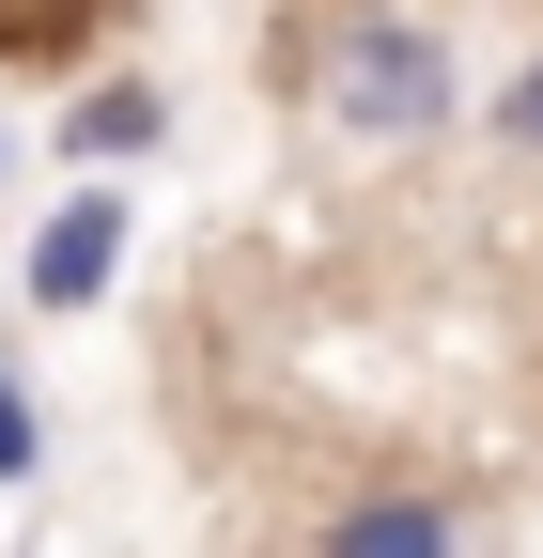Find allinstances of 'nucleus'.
Masks as SVG:
<instances>
[{"instance_id":"f257e3e1","label":"nucleus","mask_w":543,"mask_h":558,"mask_svg":"<svg viewBox=\"0 0 543 558\" xmlns=\"http://www.w3.org/2000/svg\"><path fill=\"white\" fill-rule=\"evenodd\" d=\"M280 94H311L358 140H435L466 78H450V32L420 16V0H311L295 47H280Z\"/></svg>"},{"instance_id":"f03ea898","label":"nucleus","mask_w":543,"mask_h":558,"mask_svg":"<svg viewBox=\"0 0 543 558\" xmlns=\"http://www.w3.org/2000/svg\"><path fill=\"white\" fill-rule=\"evenodd\" d=\"M109 279H124V186L94 171V186H62V202H47V233H32V264H16V295H32V311H94Z\"/></svg>"},{"instance_id":"7ed1b4c3","label":"nucleus","mask_w":543,"mask_h":558,"mask_svg":"<svg viewBox=\"0 0 543 558\" xmlns=\"http://www.w3.org/2000/svg\"><path fill=\"white\" fill-rule=\"evenodd\" d=\"M311 558H466V512L388 481V497H342V512H326V527H311Z\"/></svg>"},{"instance_id":"20e7f679","label":"nucleus","mask_w":543,"mask_h":558,"mask_svg":"<svg viewBox=\"0 0 543 558\" xmlns=\"http://www.w3.org/2000/svg\"><path fill=\"white\" fill-rule=\"evenodd\" d=\"M156 140H171V94L156 78H94L79 109H62V156H94V171L109 156H156Z\"/></svg>"},{"instance_id":"39448f33","label":"nucleus","mask_w":543,"mask_h":558,"mask_svg":"<svg viewBox=\"0 0 543 558\" xmlns=\"http://www.w3.org/2000/svg\"><path fill=\"white\" fill-rule=\"evenodd\" d=\"M32 465H47V418H32V373L0 357V481H32Z\"/></svg>"},{"instance_id":"423d86ee","label":"nucleus","mask_w":543,"mask_h":558,"mask_svg":"<svg viewBox=\"0 0 543 558\" xmlns=\"http://www.w3.org/2000/svg\"><path fill=\"white\" fill-rule=\"evenodd\" d=\"M497 140H512V156H543V62H528L512 94H497Z\"/></svg>"},{"instance_id":"0eeeda50","label":"nucleus","mask_w":543,"mask_h":558,"mask_svg":"<svg viewBox=\"0 0 543 558\" xmlns=\"http://www.w3.org/2000/svg\"><path fill=\"white\" fill-rule=\"evenodd\" d=\"M0 47H62V32H47V0H0Z\"/></svg>"},{"instance_id":"6e6552de","label":"nucleus","mask_w":543,"mask_h":558,"mask_svg":"<svg viewBox=\"0 0 543 558\" xmlns=\"http://www.w3.org/2000/svg\"><path fill=\"white\" fill-rule=\"evenodd\" d=\"M0 171H16V156H0Z\"/></svg>"}]
</instances>
